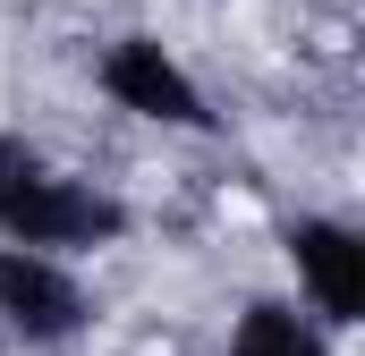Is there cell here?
<instances>
[{"label": "cell", "mask_w": 365, "mask_h": 356, "mask_svg": "<svg viewBox=\"0 0 365 356\" xmlns=\"http://www.w3.org/2000/svg\"><path fill=\"white\" fill-rule=\"evenodd\" d=\"M136 229L128 195L93 187V178L60 170L43 145L9 136L0 127V246H26V255H102Z\"/></svg>", "instance_id": "obj_1"}, {"label": "cell", "mask_w": 365, "mask_h": 356, "mask_svg": "<svg viewBox=\"0 0 365 356\" xmlns=\"http://www.w3.org/2000/svg\"><path fill=\"white\" fill-rule=\"evenodd\" d=\"M93 85L110 110L145 119V127H179V136H212V102L187 77V60L162 34H110L102 60H93Z\"/></svg>", "instance_id": "obj_2"}, {"label": "cell", "mask_w": 365, "mask_h": 356, "mask_svg": "<svg viewBox=\"0 0 365 356\" xmlns=\"http://www.w3.org/2000/svg\"><path fill=\"white\" fill-rule=\"evenodd\" d=\"M289 271H297V305L323 331H357L365 323V229L340 212H297L280 229Z\"/></svg>", "instance_id": "obj_3"}, {"label": "cell", "mask_w": 365, "mask_h": 356, "mask_svg": "<svg viewBox=\"0 0 365 356\" xmlns=\"http://www.w3.org/2000/svg\"><path fill=\"white\" fill-rule=\"evenodd\" d=\"M0 331L17 348H68V340L93 331V288L60 255L0 246Z\"/></svg>", "instance_id": "obj_4"}, {"label": "cell", "mask_w": 365, "mask_h": 356, "mask_svg": "<svg viewBox=\"0 0 365 356\" xmlns=\"http://www.w3.org/2000/svg\"><path fill=\"white\" fill-rule=\"evenodd\" d=\"M221 356H340V348H331V331H323L297 297H247V305L230 314Z\"/></svg>", "instance_id": "obj_5"}]
</instances>
